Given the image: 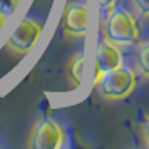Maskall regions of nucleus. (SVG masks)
Returning a JSON list of instances; mask_svg holds the SVG:
<instances>
[{
	"mask_svg": "<svg viewBox=\"0 0 149 149\" xmlns=\"http://www.w3.org/2000/svg\"><path fill=\"white\" fill-rule=\"evenodd\" d=\"M104 35L116 45H132L139 40V29L134 15L122 7H114L109 12Z\"/></svg>",
	"mask_w": 149,
	"mask_h": 149,
	"instance_id": "nucleus-1",
	"label": "nucleus"
},
{
	"mask_svg": "<svg viewBox=\"0 0 149 149\" xmlns=\"http://www.w3.org/2000/svg\"><path fill=\"white\" fill-rule=\"evenodd\" d=\"M136 72L129 67H122L119 65L114 70H109L97 81V87L99 92L104 99L107 101H122L132 94L136 89Z\"/></svg>",
	"mask_w": 149,
	"mask_h": 149,
	"instance_id": "nucleus-2",
	"label": "nucleus"
},
{
	"mask_svg": "<svg viewBox=\"0 0 149 149\" xmlns=\"http://www.w3.org/2000/svg\"><path fill=\"white\" fill-rule=\"evenodd\" d=\"M65 144V131L54 117H42L35 122L29 139L32 149H61Z\"/></svg>",
	"mask_w": 149,
	"mask_h": 149,
	"instance_id": "nucleus-3",
	"label": "nucleus"
},
{
	"mask_svg": "<svg viewBox=\"0 0 149 149\" xmlns=\"http://www.w3.org/2000/svg\"><path fill=\"white\" fill-rule=\"evenodd\" d=\"M42 34V25L35 19L25 17L19 22V25L15 27V30L10 34L7 40L8 50H12L14 54L25 55L29 54L32 47L35 45V42L39 40V37Z\"/></svg>",
	"mask_w": 149,
	"mask_h": 149,
	"instance_id": "nucleus-4",
	"label": "nucleus"
},
{
	"mask_svg": "<svg viewBox=\"0 0 149 149\" xmlns=\"http://www.w3.org/2000/svg\"><path fill=\"white\" fill-rule=\"evenodd\" d=\"M119 65H122V54L119 50V45H116L114 42H111L104 35L97 44V50H95V72H94V86L102 75L114 70Z\"/></svg>",
	"mask_w": 149,
	"mask_h": 149,
	"instance_id": "nucleus-5",
	"label": "nucleus"
},
{
	"mask_svg": "<svg viewBox=\"0 0 149 149\" xmlns=\"http://www.w3.org/2000/svg\"><path fill=\"white\" fill-rule=\"evenodd\" d=\"M62 29L65 35L84 37L87 32V5L82 2H72L64 10Z\"/></svg>",
	"mask_w": 149,
	"mask_h": 149,
	"instance_id": "nucleus-6",
	"label": "nucleus"
},
{
	"mask_svg": "<svg viewBox=\"0 0 149 149\" xmlns=\"http://www.w3.org/2000/svg\"><path fill=\"white\" fill-rule=\"evenodd\" d=\"M84 62H86V57L82 52H77V54L70 59L69 62V67H67V74H69V79L72 81L75 87L81 86L82 82V75H84Z\"/></svg>",
	"mask_w": 149,
	"mask_h": 149,
	"instance_id": "nucleus-7",
	"label": "nucleus"
},
{
	"mask_svg": "<svg viewBox=\"0 0 149 149\" xmlns=\"http://www.w3.org/2000/svg\"><path fill=\"white\" fill-rule=\"evenodd\" d=\"M148 55H149V44L146 40H142L137 47V65L141 69V72L144 77H148L149 74V65H148Z\"/></svg>",
	"mask_w": 149,
	"mask_h": 149,
	"instance_id": "nucleus-8",
	"label": "nucleus"
},
{
	"mask_svg": "<svg viewBox=\"0 0 149 149\" xmlns=\"http://www.w3.org/2000/svg\"><path fill=\"white\" fill-rule=\"evenodd\" d=\"M19 5H20V0H0V14L8 19Z\"/></svg>",
	"mask_w": 149,
	"mask_h": 149,
	"instance_id": "nucleus-9",
	"label": "nucleus"
},
{
	"mask_svg": "<svg viewBox=\"0 0 149 149\" xmlns=\"http://www.w3.org/2000/svg\"><path fill=\"white\" fill-rule=\"evenodd\" d=\"M116 3H117V0H99V5H101V12L102 15L106 17V15L116 7Z\"/></svg>",
	"mask_w": 149,
	"mask_h": 149,
	"instance_id": "nucleus-10",
	"label": "nucleus"
},
{
	"mask_svg": "<svg viewBox=\"0 0 149 149\" xmlns=\"http://www.w3.org/2000/svg\"><path fill=\"white\" fill-rule=\"evenodd\" d=\"M134 5H136V8L141 12L142 17H148V12H149V2L148 0H134Z\"/></svg>",
	"mask_w": 149,
	"mask_h": 149,
	"instance_id": "nucleus-11",
	"label": "nucleus"
}]
</instances>
